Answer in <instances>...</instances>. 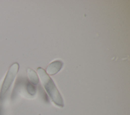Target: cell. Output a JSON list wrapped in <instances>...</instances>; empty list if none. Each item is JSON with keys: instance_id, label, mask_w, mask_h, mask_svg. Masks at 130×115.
Listing matches in <instances>:
<instances>
[{"instance_id": "277c9868", "label": "cell", "mask_w": 130, "mask_h": 115, "mask_svg": "<svg viewBox=\"0 0 130 115\" xmlns=\"http://www.w3.org/2000/svg\"><path fill=\"white\" fill-rule=\"evenodd\" d=\"M27 75H28V77L29 78V81L31 82V83L32 84L36 85L39 83V78L34 70H33L30 68H28L27 69Z\"/></svg>"}, {"instance_id": "6da1fadb", "label": "cell", "mask_w": 130, "mask_h": 115, "mask_svg": "<svg viewBox=\"0 0 130 115\" xmlns=\"http://www.w3.org/2000/svg\"><path fill=\"white\" fill-rule=\"evenodd\" d=\"M37 71L41 82L50 98L56 105L62 107L63 106V99L52 80L43 68L39 67Z\"/></svg>"}, {"instance_id": "5b68a950", "label": "cell", "mask_w": 130, "mask_h": 115, "mask_svg": "<svg viewBox=\"0 0 130 115\" xmlns=\"http://www.w3.org/2000/svg\"><path fill=\"white\" fill-rule=\"evenodd\" d=\"M27 89L28 92L31 95H34L35 93H36L35 87L31 84H29V83L28 84L27 86Z\"/></svg>"}, {"instance_id": "3957f363", "label": "cell", "mask_w": 130, "mask_h": 115, "mask_svg": "<svg viewBox=\"0 0 130 115\" xmlns=\"http://www.w3.org/2000/svg\"><path fill=\"white\" fill-rule=\"evenodd\" d=\"M62 62L60 61H55L51 63L46 69L47 72L50 75H53L58 72L61 68Z\"/></svg>"}, {"instance_id": "7a4b0ae2", "label": "cell", "mask_w": 130, "mask_h": 115, "mask_svg": "<svg viewBox=\"0 0 130 115\" xmlns=\"http://www.w3.org/2000/svg\"><path fill=\"white\" fill-rule=\"evenodd\" d=\"M19 69V65L17 63L13 64L8 70L3 83L0 96L2 98L5 95L12 83L13 82L16 75Z\"/></svg>"}]
</instances>
